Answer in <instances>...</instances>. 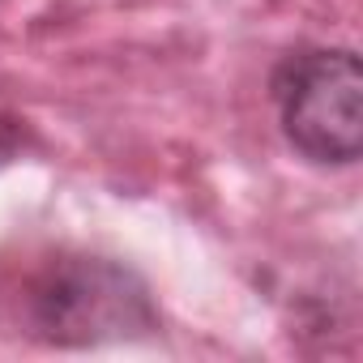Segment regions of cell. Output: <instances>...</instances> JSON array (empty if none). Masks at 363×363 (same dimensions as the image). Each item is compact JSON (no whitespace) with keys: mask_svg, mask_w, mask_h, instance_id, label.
<instances>
[{"mask_svg":"<svg viewBox=\"0 0 363 363\" xmlns=\"http://www.w3.org/2000/svg\"><path fill=\"white\" fill-rule=\"evenodd\" d=\"M26 325L52 346H99L158 325L145 282L107 257H56L26 286Z\"/></svg>","mask_w":363,"mask_h":363,"instance_id":"6da1fadb","label":"cell"},{"mask_svg":"<svg viewBox=\"0 0 363 363\" xmlns=\"http://www.w3.org/2000/svg\"><path fill=\"white\" fill-rule=\"evenodd\" d=\"M274 107L286 141L312 158L346 167L363 150V69L350 48L291 52L274 69Z\"/></svg>","mask_w":363,"mask_h":363,"instance_id":"7a4b0ae2","label":"cell"},{"mask_svg":"<svg viewBox=\"0 0 363 363\" xmlns=\"http://www.w3.org/2000/svg\"><path fill=\"white\" fill-rule=\"evenodd\" d=\"M18 150H22V124L9 120V116H0V167L13 162Z\"/></svg>","mask_w":363,"mask_h":363,"instance_id":"3957f363","label":"cell"}]
</instances>
